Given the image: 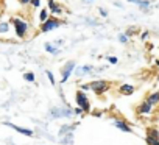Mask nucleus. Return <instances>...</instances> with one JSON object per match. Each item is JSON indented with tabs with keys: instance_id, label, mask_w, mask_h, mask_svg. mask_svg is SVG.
I'll list each match as a JSON object with an SVG mask.
<instances>
[{
	"instance_id": "obj_13",
	"label": "nucleus",
	"mask_w": 159,
	"mask_h": 145,
	"mask_svg": "<svg viewBox=\"0 0 159 145\" xmlns=\"http://www.w3.org/2000/svg\"><path fill=\"white\" fill-rule=\"evenodd\" d=\"M147 102L150 103V105H157L159 103V92H153V94H150L148 97H147Z\"/></svg>"
},
{
	"instance_id": "obj_23",
	"label": "nucleus",
	"mask_w": 159,
	"mask_h": 145,
	"mask_svg": "<svg viewBox=\"0 0 159 145\" xmlns=\"http://www.w3.org/2000/svg\"><path fill=\"white\" fill-rule=\"evenodd\" d=\"M45 75L48 77V80H50V83H52V84L55 86V84H56V81H55V75L52 74V70H47V72H45Z\"/></svg>"
},
{
	"instance_id": "obj_10",
	"label": "nucleus",
	"mask_w": 159,
	"mask_h": 145,
	"mask_svg": "<svg viewBox=\"0 0 159 145\" xmlns=\"http://www.w3.org/2000/svg\"><path fill=\"white\" fill-rule=\"evenodd\" d=\"M112 123H114V126H116V128H119V129H120V131H123V133H131V131H133V129H131V126H129L125 120L114 119V122H112Z\"/></svg>"
},
{
	"instance_id": "obj_34",
	"label": "nucleus",
	"mask_w": 159,
	"mask_h": 145,
	"mask_svg": "<svg viewBox=\"0 0 159 145\" xmlns=\"http://www.w3.org/2000/svg\"><path fill=\"white\" fill-rule=\"evenodd\" d=\"M156 66H157V67H159V59H156Z\"/></svg>"
},
{
	"instance_id": "obj_8",
	"label": "nucleus",
	"mask_w": 159,
	"mask_h": 145,
	"mask_svg": "<svg viewBox=\"0 0 159 145\" xmlns=\"http://www.w3.org/2000/svg\"><path fill=\"white\" fill-rule=\"evenodd\" d=\"M47 3H48V11L52 13V14H55V16H61L62 14V7L61 5H58L56 2H55V0H47Z\"/></svg>"
},
{
	"instance_id": "obj_24",
	"label": "nucleus",
	"mask_w": 159,
	"mask_h": 145,
	"mask_svg": "<svg viewBox=\"0 0 159 145\" xmlns=\"http://www.w3.org/2000/svg\"><path fill=\"white\" fill-rule=\"evenodd\" d=\"M106 59H108V62H109V64H117V62H119L117 56H108Z\"/></svg>"
},
{
	"instance_id": "obj_25",
	"label": "nucleus",
	"mask_w": 159,
	"mask_h": 145,
	"mask_svg": "<svg viewBox=\"0 0 159 145\" xmlns=\"http://www.w3.org/2000/svg\"><path fill=\"white\" fill-rule=\"evenodd\" d=\"M80 91H83V92L91 91V84H81V86H80Z\"/></svg>"
},
{
	"instance_id": "obj_28",
	"label": "nucleus",
	"mask_w": 159,
	"mask_h": 145,
	"mask_svg": "<svg viewBox=\"0 0 159 145\" xmlns=\"http://www.w3.org/2000/svg\"><path fill=\"white\" fill-rule=\"evenodd\" d=\"M134 31H136V28H134V27H131V28H128V30H126V33H125V34H126V36H133V34H136Z\"/></svg>"
},
{
	"instance_id": "obj_20",
	"label": "nucleus",
	"mask_w": 159,
	"mask_h": 145,
	"mask_svg": "<svg viewBox=\"0 0 159 145\" xmlns=\"http://www.w3.org/2000/svg\"><path fill=\"white\" fill-rule=\"evenodd\" d=\"M47 19H48V10L47 8H42L41 13H39V20L41 22H45Z\"/></svg>"
},
{
	"instance_id": "obj_6",
	"label": "nucleus",
	"mask_w": 159,
	"mask_h": 145,
	"mask_svg": "<svg viewBox=\"0 0 159 145\" xmlns=\"http://www.w3.org/2000/svg\"><path fill=\"white\" fill-rule=\"evenodd\" d=\"M73 111L70 108H52L50 109V117L52 119H59V117H72Z\"/></svg>"
},
{
	"instance_id": "obj_26",
	"label": "nucleus",
	"mask_w": 159,
	"mask_h": 145,
	"mask_svg": "<svg viewBox=\"0 0 159 145\" xmlns=\"http://www.w3.org/2000/svg\"><path fill=\"white\" fill-rule=\"evenodd\" d=\"M119 41H120L122 44H126V42H128V36H126V34H120V36H119Z\"/></svg>"
},
{
	"instance_id": "obj_19",
	"label": "nucleus",
	"mask_w": 159,
	"mask_h": 145,
	"mask_svg": "<svg viewBox=\"0 0 159 145\" xmlns=\"http://www.w3.org/2000/svg\"><path fill=\"white\" fill-rule=\"evenodd\" d=\"M24 80L28 81V83H34L36 81V77H34L33 72H27V74H24Z\"/></svg>"
},
{
	"instance_id": "obj_3",
	"label": "nucleus",
	"mask_w": 159,
	"mask_h": 145,
	"mask_svg": "<svg viewBox=\"0 0 159 145\" xmlns=\"http://www.w3.org/2000/svg\"><path fill=\"white\" fill-rule=\"evenodd\" d=\"M89 84H91V91H94L95 95H102V94H105V92H108L111 89V83L109 81H105V80L92 81Z\"/></svg>"
},
{
	"instance_id": "obj_33",
	"label": "nucleus",
	"mask_w": 159,
	"mask_h": 145,
	"mask_svg": "<svg viewBox=\"0 0 159 145\" xmlns=\"http://www.w3.org/2000/svg\"><path fill=\"white\" fill-rule=\"evenodd\" d=\"M20 3H24V5H28V3H30V0H20Z\"/></svg>"
},
{
	"instance_id": "obj_2",
	"label": "nucleus",
	"mask_w": 159,
	"mask_h": 145,
	"mask_svg": "<svg viewBox=\"0 0 159 145\" xmlns=\"http://www.w3.org/2000/svg\"><path fill=\"white\" fill-rule=\"evenodd\" d=\"M75 103L78 105V108L81 109L83 112H89L91 111L89 98H88L86 92H83V91H76V94H75Z\"/></svg>"
},
{
	"instance_id": "obj_32",
	"label": "nucleus",
	"mask_w": 159,
	"mask_h": 145,
	"mask_svg": "<svg viewBox=\"0 0 159 145\" xmlns=\"http://www.w3.org/2000/svg\"><path fill=\"white\" fill-rule=\"evenodd\" d=\"M94 116H95V117H100L102 112H100V111H94Z\"/></svg>"
},
{
	"instance_id": "obj_16",
	"label": "nucleus",
	"mask_w": 159,
	"mask_h": 145,
	"mask_svg": "<svg viewBox=\"0 0 159 145\" xmlns=\"http://www.w3.org/2000/svg\"><path fill=\"white\" fill-rule=\"evenodd\" d=\"M59 139H61V142H62L64 145H72V143H73V133L66 134V136H61Z\"/></svg>"
},
{
	"instance_id": "obj_15",
	"label": "nucleus",
	"mask_w": 159,
	"mask_h": 145,
	"mask_svg": "<svg viewBox=\"0 0 159 145\" xmlns=\"http://www.w3.org/2000/svg\"><path fill=\"white\" fill-rule=\"evenodd\" d=\"M129 3H136V5H139L142 10H147L148 7H150V2L148 0H128Z\"/></svg>"
},
{
	"instance_id": "obj_30",
	"label": "nucleus",
	"mask_w": 159,
	"mask_h": 145,
	"mask_svg": "<svg viewBox=\"0 0 159 145\" xmlns=\"http://www.w3.org/2000/svg\"><path fill=\"white\" fill-rule=\"evenodd\" d=\"M98 11H100V14H102L103 17H106V16H108V11H106V10H103V8H100Z\"/></svg>"
},
{
	"instance_id": "obj_1",
	"label": "nucleus",
	"mask_w": 159,
	"mask_h": 145,
	"mask_svg": "<svg viewBox=\"0 0 159 145\" xmlns=\"http://www.w3.org/2000/svg\"><path fill=\"white\" fill-rule=\"evenodd\" d=\"M11 22H13V25H14V33H16V36H17L19 39H24V38L27 36V31H28V24H27L24 19H20V17H13Z\"/></svg>"
},
{
	"instance_id": "obj_22",
	"label": "nucleus",
	"mask_w": 159,
	"mask_h": 145,
	"mask_svg": "<svg viewBox=\"0 0 159 145\" xmlns=\"http://www.w3.org/2000/svg\"><path fill=\"white\" fill-rule=\"evenodd\" d=\"M147 145H159V139H153V137H150V136H147Z\"/></svg>"
},
{
	"instance_id": "obj_14",
	"label": "nucleus",
	"mask_w": 159,
	"mask_h": 145,
	"mask_svg": "<svg viewBox=\"0 0 159 145\" xmlns=\"http://www.w3.org/2000/svg\"><path fill=\"white\" fill-rule=\"evenodd\" d=\"M92 72V66L88 64V66H81L78 70H76V75H84V74H91Z\"/></svg>"
},
{
	"instance_id": "obj_31",
	"label": "nucleus",
	"mask_w": 159,
	"mask_h": 145,
	"mask_svg": "<svg viewBox=\"0 0 159 145\" xmlns=\"http://www.w3.org/2000/svg\"><path fill=\"white\" fill-rule=\"evenodd\" d=\"M73 114H83V111L80 109V108H75V109H73Z\"/></svg>"
},
{
	"instance_id": "obj_9",
	"label": "nucleus",
	"mask_w": 159,
	"mask_h": 145,
	"mask_svg": "<svg viewBox=\"0 0 159 145\" xmlns=\"http://www.w3.org/2000/svg\"><path fill=\"white\" fill-rule=\"evenodd\" d=\"M151 111H153V105H150L147 100L142 102V103L139 105V108H137V112H139L140 116H148V114H151Z\"/></svg>"
},
{
	"instance_id": "obj_11",
	"label": "nucleus",
	"mask_w": 159,
	"mask_h": 145,
	"mask_svg": "<svg viewBox=\"0 0 159 145\" xmlns=\"http://www.w3.org/2000/svg\"><path fill=\"white\" fill-rule=\"evenodd\" d=\"M134 91H136V88H134L133 84H129V83H123V84H120V88H119V92H120L122 95H133Z\"/></svg>"
},
{
	"instance_id": "obj_12",
	"label": "nucleus",
	"mask_w": 159,
	"mask_h": 145,
	"mask_svg": "<svg viewBox=\"0 0 159 145\" xmlns=\"http://www.w3.org/2000/svg\"><path fill=\"white\" fill-rule=\"evenodd\" d=\"M73 129H75V125H64V126H61V129H59V137L73 133Z\"/></svg>"
},
{
	"instance_id": "obj_17",
	"label": "nucleus",
	"mask_w": 159,
	"mask_h": 145,
	"mask_svg": "<svg viewBox=\"0 0 159 145\" xmlns=\"http://www.w3.org/2000/svg\"><path fill=\"white\" fill-rule=\"evenodd\" d=\"M7 33H10V22L2 20L0 22V34H7Z\"/></svg>"
},
{
	"instance_id": "obj_27",
	"label": "nucleus",
	"mask_w": 159,
	"mask_h": 145,
	"mask_svg": "<svg viewBox=\"0 0 159 145\" xmlns=\"http://www.w3.org/2000/svg\"><path fill=\"white\" fill-rule=\"evenodd\" d=\"M30 3H31L34 8H39V7H41V0H30Z\"/></svg>"
},
{
	"instance_id": "obj_4",
	"label": "nucleus",
	"mask_w": 159,
	"mask_h": 145,
	"mask_svg": "<svg viewBox=\"0 0 159 145\" xmlns=\"http://www.w3.org/2000/svg\"><path fill=\"white\" fill-rule=\"evenodd\" d=\"M73 70H75V61H67L61 67V83H67V80L73 74Z\"/></svg>"
},
{
	"instance_id": "obj_5",
	"label": "nucleus",
	"mask_w": 159,
	"mask_h": 145,
	"mask_svg": "<svg viewBox=\"0 0 159 145\" xmlns=\"http://www.w3.org/2000/svg\"><path fill=\"white\" fill-rule=\"evenodd\" d=\"M58 27H61V20L53 16V17H48L45 22H42L41 31H42V33H48V31H52V30H55V28H58Z\"/></svg>"
},
{
	"instance_id": "obj_21",
	"label": "nucleus",
	"mask_w": 159,
	"mask_h": 145,
	"mask_svg": "<svg viewBox=\"0 0 159 145\" xmlns=\"http://www.w3.org/2000/svg\"><path fill=\"white\" fill-rule=\"evenodd\" d=\"M147 136H150V137H153V139H159V131L154 129V128H150V129L147 131Z\"/></svg>"
},
{
	"instance_id": "obj_29",
	"label": "nucleus",
	"mask_w": 159,
	"mask_h": 145,
	"mask_svg": "<svg viewBox=\"0 0 159 145\" xmlns=\"http://www.w3.org/2000/svg\"><path fill=\"white\" fill-rule=\"evenodd\" d=\"M148 36H150V33H148V31H143V33L140 34V38H142V41H145V39H147Z\"/></svg>"
},
{
	"instance_id": "obj_7",
	"label": "nucleus",
	"mask_w": 159,
	"mask_h": 145,
	"mask_svg": "<svg viewBox=\"0 0 159 145\" xmlns=\"http://www.w3.org/2000/svg\"><path fill=\"white\" fill-rule=\"evenodd\" d=\"M3 125H5V126H10V128H13V129H16L17 133H20V134H24V136H28V137H33V136H34V131H31V129H28V128L17 126V125H14V123H11V122H3Z\"/></svg>"
},
{
	"instance_id": "obj_18",
	"label": "nucleus",
	"mask_w": 159,
	"mask_h": 145,
	"mask_svg": "<svg viewBox=\"0 0 159 145\" xmlns=\"http://www.w3.org/2000/svg\"><path fill=\"white\" fill-rule=\"evenodd\" d=\"M45 50L48 52V53H52V55H58L59 53V50L55 47V44H52V42H47L45 44Z\"/></svg>"
}]
</instances>
